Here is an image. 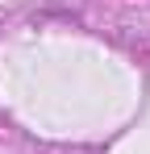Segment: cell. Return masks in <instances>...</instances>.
I'll return each mask as SVG.
<instances>
[]
</instances>
